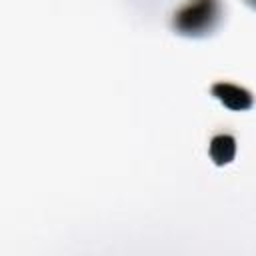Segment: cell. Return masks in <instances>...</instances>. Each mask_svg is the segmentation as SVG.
Instances as JSON below:
<instances>
[{"mask_svg": "<svg viewBox=\"0 0 256 256\" xmlns=\"http://www.w3.org/2000/svg\"><path fill=\"white\" fill-rule=\"evenodd\" d=\"M222 20V0H182L170 16V28L184 38H206L220 28Z\"/></svg>", "mask_w": 256, "mask_h": 256, "instance_id": "1", "label": "cell"}, {"mask_svg": "<svg viewBox=\"0 0 256 256\" xmlns=\"http://www.w3.org/2000/svg\"><path fill=\"white\" fill-rule=\"evenodd\" d=\"M210 94L234 112H244V110H250L254 106V94L248 88L226 82V80L214 82L210 86Z\"/></svg>", "mask_w": 256, "mask_h": 256, "instance_id": "2", "label": "cell"}, {"mask_svg": "<svg viewBox=\"0 0 256 256\" xmlns=\"http://www.w3.org/2000/svg\"><path fill=\"white\" fill-rule=\"evenodd\" d=\"M208 154L216 166L230 164L236 156V138L232 134H226V132L212 136V140L208 144Z\"/></svg>", "mask_w": 256, "mask_h": 256, "instance_id": "3", "label": "cell"}, {"mask_svg": "<svg viewBox=\"0 0 256 256\" xmlns=\"http://www.w3.org/2000/svg\"><path fill=\"white\" fill-rule=\"evenodd\" d=\"M244 4H246V6H250L252 10H256V0H244Z\"/></svg>", "mask_w": 256, "mask_h": 256, "instance_id": "4", "label": "cell"}]
</instances>
